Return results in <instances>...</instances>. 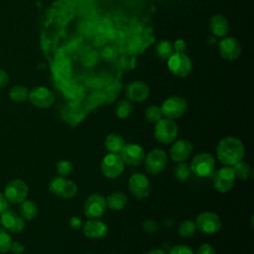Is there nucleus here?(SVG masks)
I'll list each match as a JSON object with an SVG mask.
<instances>
[{
	"label": "nucleus",
	"instance_id": "1",
	"mask_svg": "<svg viewBox=\"0 0 254 254\" xmlns=\"http://www.w3.org/2000/svg\"><path fill=\"white\" fill-rule=\"evenodd\" d=\"M244 145L240 139L227 136L221 139L216 146V155L224 166H233L241 161L244 156Z\"/></svg>",
	"mask_w": 254,
	"mask_h": 254
},
{
	"label": "nucleus",
	"instance_id": "2",
	"mask_svg": "<svg viewBox=\"0 0 254 254\" xmlns=\"http://www.w3.org/2000/svg\"><path fill=\"white\" fill-rule=\"evenodd\" d=\"M178 125L173 119L162 118L159 120L154 128L155 139L162 144H169L175 141L178 136Z\"/></svg>",
	"mask_w": 254,
	"mask_h": 254
},
{
	"label": "nucleus",
	"instance_id": "3",
	"mask_svg": "<svg viewBox=\"0 0 254 254\" xmlns=\"http://www.w3.org/2000/svg\"><path fill=\"white\" fill-rule=\"evenodd\" d=\"M215 167V161L214 158L211 154L209 153H198L196 154L190 163V171L193 173L195 176L204 178L210 176Z\"/></svg>",
	"mask_w": 254,
	"mask_h": 254
},
{
	"label": "nucleus",
	"instance_id": "4",
	"mask_svg": "<svg viewBox=\"0 0 254 254\" xmlns=\"http://www.w3.org/2000/svg\"><path fill=\"white\" fill-rule=\"evenodd\" d=\"M160 108L163 116L174 120L182 117L186 113L188 109V102L182 96L173 95L171 97H168L162 103Z\"/></svg>",
	"mask_w": 254,
	"mask_h": 254
},
{
	"label": "nucleus",
	"instance_id": "5",
	"mask_svg": "<svg viewBox=\"0 0 254 254\" xmlns=\"http://www.w3.org/2000/svg\"><path fill=\"white\" fill-rule=\"evenodd\" d=\"M167 61L168 67L175 76L186 77L192 69L191 61L185 53H174Z\"/></svg>",
	"mask_w": 254,
	"mask_h": 254
},
{
	"label": "nucleus",
	"instance_id": "6",
	"mask_svg": "<svg viewBox=\"0 0 254 254\" xmlns=\"http://www.w3.org/2000/svg\"><path fill=\"white\" fill-rule=\"evenodd\" d=\"M195 226L203 234H214L221 228L220 217L212 211L200 212L195 219Z\"/></svg>",
	"mask_w": 254,
	"mask_h": 254
},
{
	"label": "nucleus",
	"instance_id": "7",
	"mask_svg": "<svg viewBox=\"0 0 254 254\" xmlns=\"http://www.w3.org/2000/svg\"><path fill=\"white\" fill-rule=\"evenodd\" d=\"M168 163V157L165 151L154 149L145 155L144 164L147 173L151 175L160 174L165 170Z\"/></svg>",
	"mask_w": 254,
	"mask_h": 254
},
{
	"label": "nucleus",
	"instance_id": "8",
	"mask_svg": "<svg viewBox=\"0 0 254 254\" xmlns=\"http://www.w3.org/2000/svg\"><path fill=\"white\" fill-rule=\"evenodd\" d=\"M124 162L119 154L109 153L101 161L100 170L108 179H115L124 171Z\"/></svg>",
	"mask_w": 254,
	"mask_h": 254
},
{
	"label": "nucleus",
	"instance_id": "9",
	"mask_svg": "<svg viewBox=\"0 0 254 254\" xmlns=\"http://www.w3.org/2000/svg\"><path fill=\"white\" fill-rule=\"evenodd\" d=\"M235 179L232 168L230 166H224L214 173L213 187L219 192H227L233 188Z\"/></svg>",
	"mask_w": 254,
	"mask_h": 254
},
{
	"label": "nucleus",
	"instance_id": "10",
	"mask_svg": "<svg viewBox=\"0 0 254 254\" xmlns=\"http://www.w3.org/2000/svg\"><path fill=\"white\" fill-rule=\"evenodd\" d=\"M28 192L29 189L27 184L20 179L9 182L4 190V195L7 198L8 202H12L15 204L20 203L24 199H26Z\"/></svg>",
	"mask_w": 254,
	"mask_h": 254
},
{
	"label": "nucleus",
	"instance_id": "11",
	"mask_svg": "<svg viewBox=\"0 0 254 254\" xmlns=\"http://www.w3.org/2000/svg\"><path fill=\"white\" fill-rule=\"evenodd\" d=\"M105 197L99 193H91L85 200L83 211L87 218L94 219L101 217L106 209Z\"/></svg>",
	"mask_w": 254,
	"mask_h": 254
},
{
	"label": "nucleus",
	"instance_id": "12",
	"mask_svg": "<svg viewBox=\"0 0 254 254\" xmlns=\"http://www.w3.org/2000/svg\"><path fill=\"white\" fill-rule=\"evenodd\" d=\"M130 192L138 199L146 198L150 193V182L148 178L141 173L131 175L128 181Z\"/></svg>",
	"mask_w": 254,
	"mask_h": 254
},
{
	"label": "nucleus",
	"instance_id": "13",
	"mask_svg": "<svg viewBox=\"0 0 254 254\" xmlns=\"http://www.w3.org/2000/svg\"><path fill=\"white\" fill-rule=\"evenodd\" d=\"M29 101L36 107L48 108L55 102V94L45 86H36L29 91Z\"/></svg>",
	"mask_w": 254,
	"mask_h": 254
},
{
	"label": "nucleus",
	"instance_id": "14",
	"mask_svg": "<svg viewBox=\"0 0 254 254\" xmlns=\"http://www.w3.org/2000/svg\"><path fill=\"white\" fill-rule=\"evenodd\" d=\"M124 164L130 166H139L144 162L145 151L142 146L135 143L125 144L119 154Z\"/></svg>",
	"mask_w": 254,
	"mask_h": 254
},
{
	"label": "nucleus",
	"instance_id": "15",
	"mask_svg": "<svg viewBox=\"0 0 254 254\" xmlns=\"http://www.w3.org/2000/svg\"><path fill=\"white\" fill-rule=\"evenodd\" d=\"M0 223L5 230L12 233H19L25 228V219L10 208L0 213Z\"/></svg>",
	"mask_w": 254,
	"mask_h": 254
},
{
	"label": "nucleus",
	"instance_id": "16",
	"mask_svg": "<svg viewBox=\"0 0 254 254\" xmlns=\"http://www.w3.org/2000/svg\"><path fill=\"white\" fill-rule=\"evenodd\" d=\"M150 94V88L147 83L141 80H135L127 84L125 95L131 102H143Z\"/></svg>",
	"mask_w": 254,
	"mask_h": 254
},
{
	"label": "nucleus",
	"instance_id": "17",
	"mask_svg": "<svg viewBox=\"0 0 254 254\" xmlns=\"http://www.w3.org/2000/svg\"><path fill=\"white\" fill-rule=\"evenodd\" d=\"M220 56L226 61H234L238 59L241 53V48L238 41L233 37L223 38L218 45Z\"/></svg>",
	"mask_w": 254,
	"mask_h": 254
},
{
	"label": "nucleus",
	"instance_id": "18",
	"mask_svg": "<svg viewBox=\"0 0 254 254\" xmlns=\"http://www.w3.org/2000/svg\"><path fill=\"white\" fill-rule=\"evenodd\" d=\"M192 153V144L187 139L177 140L170 149V156L174 162H186Z\"/></svg>",
	"mask_w": 254,
	"mask_h": 254
},
{
	"label": "nucleus",
	"instance_id": "19",
	"mask_svg": "<svg viewBox=\"0 0 254 254\" xmlns=\"http://www.w3.org/2000/svg\"><path fill=\"white\" fill-rule=\"evenodd\" d=\"M83 234L87 238L90 239H100L107 235L108 233V226L101 220L97 218L87 220L82 227Z\"/></svg>",
	"mask_w": 254,
	"mask_h": 254
},
{
	"label": "nucleus",
	"instance_id": "20",
	"mask_svg": "<svg viewBox=\"0 0 254 254\" xmlns=\"http://www.w3.org/2000/svg\"><path fill=\"white\" fill-rule=\"evenodd\" d=\"M209 28L215 36L224 37L229 31V22L223 15L215 14L210 19Z\"/></svg>",
	"mask_w": 254,
	"mask_h": 254
},
{
	"label": "nucleus",
	"instance_id": "21",
	"mask_svg": "<svg viewBox=\"0 0 254 254\" xmlns=\"http://www.w3.org/2000/svg\"><path fill=\"white\" fill-rule=\"evenodd\" d=\"M105 200H106V206L115 211L123 210L128 202L127 196L120 191H114L109 193L105 198Z\"/></svg>",
	"mask_w": 254,
	"mask_h": 254
},
{
	"label": "nucleus",
	"instance_id": "22",
	"mask_svg": "<svg viewBox=\"0 0 254 254\" xmlns=\"http://www.w3.org/2000/svg\"><path fill=\"white\" fill-rule=\"evenodd\" d=\"M124 145H125V141L123 137L116 133H111L107 135L104 141V146L109 153L120 154Z\"/></svg>",
	"mask_w": 254,
	"mask_h": 254
},
{
	"label": "nucleus",
	"instance_id": "23",
	"mask_svg": "<svg viewBox=\"0 0 254 254\" xmlns=\"http://www.w3.org/2000/svg\"><path fill=\"white\" fill-rule=\"evenodd\" d=\"M19 212L24 219L32 220L38 215V206L33 200L26 198L19 203Z\"/></svg>",
	"mask_w": 254,
	"mask_h": 254
},
{
	"label": "nucleus",
	"instance_id": "24",
	"mask_svg": "<svg viewBox=\"0 0 254 254\" xmlns=\"http://www.w3.org/2000/svg\"><path fill=\"white\" fill-rule=\"evenodd\" d=\"M133 112V104L128 99H122L115 106V114L120 119L128 118Z\"/></svg>",
	"mask_w": 254,
	"mask_h": 254
},
{
	"label": "nucleus",
	"instance_id": "25",
	"mask_svg": "<svg viewBox=\"0 0 254 254\" xmlns=\"http://www.w3.org/2000/svg\"><path fill=\"white\" fill-rule=\"evenodd\" d=\"M233 172H234V175H235V178H238L242 181H245L249 178L250 176V173H251V169H250V166L244 162V161H239L237 162L236 164H234L233 166H231Z\"/></svg>",
	"mask_w": 254,
	"mask_h": 254
},
{
	"label": "nucleus",
	"instance_id": "26",
	"mask_svg": "<svg viewBox=\"0 0 254 254\" xmlns=\"http://www.w3.org/2000/svg\"><path fill=\"white\" fill-rule=\"evenodd\" d=\"M174 53L173 45L167 40L159 42L156 47V54L162 60H168Z\"/></svg>",
	"mask_w": 254,
	"mask_h": 254
},
{
	"label": "nucleus",
	"instance_id": "27",
	"mask_svg": "<svg viewBox=\"0 0 254 254\" xmlns=\"http://www.w3.org/2000/svg\"><path fill=\"white\" fill-rule=\"evenodd\" d=\"M9 96L11 100L15 102H24L28 99L29 90L27 87L23 85H15L11 88L9 92Z\"/></svg>",
	"mask_w": 254,
	"mask_h": 254
},
{
	"label": "nucleus",
	"instance_id": "28",
	"mask_svg": "<svg viewBox=\"0 0 254 254\" xmlns=\"http://www.w3.org/2000/svg\"><path fill=\"white\" fill-rule=\"evenodd\" d=\"M196 231L195 223L191 220H184L178 227V233L183 238H190L194 235Z\"/></svg>",
	"mask_w": 254,
	"mask_h": 254
},
{
	"label": "nucleus",
	"instance_id": "29",
	"mask_svg": "<svg viewBox=\"0 0 254 254\" xmlns=\"http://www.w3.org/2000/svg\"><path fill=\"white\" fill-rule=\"evenodd\" d=\"M190 168L186 162H179L174 168V176L180 182L187 181L190 176Z\"/></svg>",
	"mask_w": 254,
	"mask_h": 254
},
{
	"label": "nucleus",
	"instance_id": "30",
	"mask_svg": "<svg viewBox=\"0 0 254 254\" xmlns=\"http://www.w3.org/2000/svg\"><path fill=\"white\" fill-rule=\"evenodd\" d=\"M145 118L149 123H157L163 118L161 108L157 105H150L145 110Z\"/></svg>",
	"mask_w": 254,
	"mask_h": 254
},
{
	"label": "nucleus",
	"instance_id": "31",
	"mask_svg": "<svg viewBox=\"0 0 254 254\" xmlns=\"http://www.w3.org/2000/svg\"><path fill=\"white\" fill-rule=\"evenodd\" d=\"M65 181H66V179H64V177H61V176L53 178L49 184V190L56 196H60V194L64 189Z\"/></svg>",
	"mask_w": 254,
	"mask_h": 254
},
{
	"label": "nucleus",
	"instance_id": "32",
	"mask_svg": "<svg viewBox=\"0 0 254 254\" xmlns=\"http://www.w3.org/2000/svg\"><path fill=\"white\" fill-rule=\"evenodd\" d=\"M77 193V187L76 185L69 181V180H66L65 183H64V189L60 194L59 197L61 198H71V197H74Z\"/></svg>",
	"mask_w": 254,
	"mask_h": 254
},
{
	"label": "nucleus",
	"instance_id": "33",
	"mask_svg": "<svg viewBox=\"0 0 254 254\" xmlns=\"http://www.w3.org/2000/svg\"><path fill=\"white\" fill-rule=\"evenodd\" d=\"M12 238L2 226H0V253H5L10 250Z\"/></svg>",
	"mask_w": 254,
	"mask_h": 254
},
{
	"label": "nucleus",
	"instance_id": "34",
	"mask_svg": "<svg viewBox=\"0 0 254 254\" xmlns=\"http://www.w3.org/2000/svg\"><path fill=\"white\" fill-rule=\"evenodd\" d=\"M57 172L61 177H66L72 172V164L67 160H61L57 163Z\"/></svg>",
	"mask_w": 254,
	"mask_h": 254
},
{
	"label": "nucleus",
	"instance_id": "35",
	"mask_svg": "<svg viewBox=\"0 0 254 254\" xmlns=\"http://www.w3.org/2000/svg\"><path fill=\"white\" fill-rule=\"evenodd\" d=\"M169 254H194L192 249L188 246V245H183V244H180V245H176L174 246Z\"/></svg>",
	"mask_w": 254,
	"mask_h": 254
},
{
	"label": "nucleus",
	"instance_id": "36",
	"mask_svg": "<svg viewBox=\"0 0 254 254\" xmlns=\"http://www.w3.org/2000/svg\"><path fill=\"white\" fill-rule=\"evenodd\" d=\"M142 227H143V229H144L146 232H148V233H155V232H157V230L159 229L158 224H157L154 220H152V219H147V220H145V221L143 222V224H142Z\"/></svg>",
	"mask_w": 254,
	"mask_h": 254
},
{
	"label": "nucleus",
	"instance_id": "37",
	"mask_svg": "<svg viewBox=\"0 0 254 254\" xmlns=\"http://www.w3.org/2000/svg\"><path fill=\"white\" fill-rule=\"evenodd\" d=\"M196 254H215V250L210 244L203 243L198 247Z\"/></svg>",
	"mask_w": 254,
	"mask_h": 254
},
{
	"label": "nucleus",
	"instance_id": "38",
	"mask_svg": "<svg viewBox=\"0 0 254 254\" xmlns=\"http://www.w3.org/2000/svg\"><path fill=\"white\" fill-rule=\"evenodd\" d=\"M24 250H25V247L21 242H19V241H14L13 242L12 241L9 251H11L14 254H22L24 252Z\"/></svg>",
	"mask_w": 254,
	"mask_h": 254
},
{
	"label": "nucleus",
	"instance_id": "39",
	"mask_svg": "<svg viewBox=\"0 0 254 254\" xmlns=\"http://www.w3.org/2000/svg\"><path fill=\"white\" fill-rule=\"evenodd\" d=\"M174 48V52L175 53H185L186 49H187V44L184 40L182 39H178L175 44L173 45Z\"/></svg>",
	"mask_w": 254,
	"mask_h": 254
},
{
	"label": "nucleus",
	"instance_id": "40",
	"mask_svg": "<svg viewBox=\"0 0 254 254\" xmlns=\"http://www.w3.org/2000/svg\"><path fill=\"white\" fill-rule=\"evenodd\" d=\"M9 82V75L8 73L3 70V69H0V88H3L5 87Z\"/></svg>",
	"mask_w": 254,
	"mask_h": 254
},
{
	"label": "nucleus",
	"instance_id": "41",
	"mask_svg": "<svg viewBox=\"0 0 254 254\" xmlns=\"http://www.w3.org/2000/svg\"><path fill=\"white\" fill-rule=\"evenodd\" d=\"M69 226L72 229H79L82 226L81 225V220L77 216H72L69 219Z\"/></svg>",
	"mask_w": 254,
	"mask_h": 254
},
{
	"label": "nucleus",
	"instance_id": "42",
	"mask_svg": "<svg viewBox=\"0 0 254 254\" xmlns=\"http://www.w3.org/2000/svg\"><path fill=\"white\" fill-rule=\"evenodd\" d=\"M9 208V204H8V200L5 197L4 193H2L0 191V213H2L4 210Z\"/></svg>",
	"mask_w": 254,
	"mask_h": 254
},
{
	"label": "nucleus",
	"instance_id": "43",
	"mask_svg": "<svg viewBox=\"0 0 254 254\" xmlns=\"http://www.w3.org/2000/svg\"><path fill=\"white\" fill-rule=\"evenodd\" d=\"M147 254H167L163 249H159V248H154L152 250H150Z\"/></svg>",
	"mask_w": 254,
	"mask_h": 254
},
{
	"label": "nucleus",
	"instance_id": "44",
	"mask_svg": "<svg viewBox=\"0 0 254 254\" xmlns=\"http://www.w3.org/2000/svg\"><path fill=\"white\" fill-rule=\"evenodd\" d=\"M87 254H91V253H87Z\"/></svg>",
	"mask_w": 254,
	"mask_h": 254
}]
</instances>
